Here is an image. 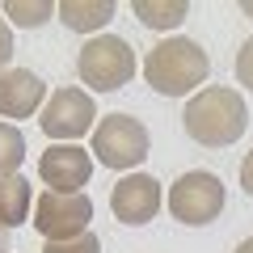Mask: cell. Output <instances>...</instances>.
<instances>
[{
    "label": "cell",
    "instance_id": "6da1fadb",
    "mask_svg": "<svg viewBox=\"0 0 253 253\" xmlns=\"http://www.w3.org/2000/svg\"><path fill=\"white\" fill-rule=\"evenodd\" d=\"M181 126L186 135L203 148H228L245 135L249 126V106L236 89H224V84H207L181 110Z\"/></svg>",
    "mask_w": 253,
    "mask_h": 253
},
{
    "label": "cell",
    "instance_id": "7a4b0ae2",
    "mask_svg": "<svg viewBox=\"0 0 253 253\" xmlns=\"http://www.w3.org/2000/svg\"><path fill=\"white\" fill-rule=\"evenodd\" d=\"M211 76V59L194 38L173 34L165 42H156L144 59V81L152 84L161 97H186L199 93V84Z\"/></svg>",
    "mask_w": 253,
    "mask_h": 253
},
{
    "label": "cell",
    "instance_id": "3957f363",
    "mask_svg": "<svg viewBox=\"0 0 253 253\" xmlns=\"http://www.w3.org/2000/svg\"><path fill=\"white\" fill-rule=\"evenodd\" d=\"M135 46L123 34H93L76 55V72L89 84V93H114L135 76Z\"/></svg>",
    "mask_w": 253,
    "mask_h": 253
},
{
    "label": "cell",
    "instance_id": "277c9868",
    "mask_svg": "<svg viewBox=\"0 0 253 253\" xmlns=\"http://www.w3.org/2000/svg\"><path fill=\"white\" fill-rule=\"evenodd\" d=\"M152 152V135L148 126L131 114H106L93 126V161L106 169H139Z\"/></svg>",
    "mask_w": 253,
    "mask_h": 253
},
{
    "label": "cell",
    "instance_id": "5b68a950",
    "mask_svg": "<svg viewBox=\"0 0 253 253\" xmlns=\"http://www.w3.org/2000/svg\"><path fill=\"white\" fill-rule=\"evenodd\" d=\"M224 207H228V190L211 169H190L169 186V211L186 228H203L211 219H219Z\"/></svg>",
    "mask_w": 253,
    "mask_h": 253
},
{
    "label": "cell",
    "instance_id": "8992f818",
    "mask_svg": "<svg viewBox=\"0 0 253 253\" xmlns=\"http://www.w3.org/2000/svg\"><path fill=\"white\" fill-rule=\"evenodd\" d=\"M38 126L51 144H76L81 135H89V126H97V101L89 89H76V84L55 89L42 106Z\"/></svg>",
    "mask_w": 253,
    "mask_h": 253
},
{
    "label": "cell",
    "instance_id": "52a82bcc",
    "mask_svg": "<svg viewBox=\"0 0 253 253\" xmlns=\"http://www.w3.org/2000/svg\"><path fill=\"white\" fill-rule=\"evenodd\" d=\"M93 199L89 194H59V190H46L34 199V219L30 224L46 236V241H72V236L93 232Z\"/></svg>",
    "mask_w": 253,
    "mask_h": 253
},
{
    "label": "cell",
    "instance_id": "ba28073f",
    "mask_svg": "<svg viewBox=\"0 0 253 253\" xmlns=\"http://www.w3.org/2000/svg\"><path fill=\"white\" fill-rule=\"evenodd\" d=\"M38 177L59 194H84L93 177V156L81 144H51L38 156Z\"/></svg>",
    "mask_w": 253,
    "mask_h": 253
},
{
    "label": "cell",
    "instance_id": "9c48e42d",
    "mask_svg": "<svg viewBox=\"0 0 253 253\" xmlns=\"http://www.w3.org/2000/svg\"><path fill=\"white\" fill-rule=\"evenodd\" d=\"M161 203H165L161 199V181H156L152 173H126V177L110 190V211H114V219L126 224V228H139V224H148V219H156Z\"/></svg>",
    "mask_w": 253,
    "mask_h": 253
},
{
    "label": "cell",
    "instance_id": "30bf717a",
    "mask_svg": "<svg viewBox=\"0 0 253 253\" xmlns=\"http://www.w3.org/2000/svg\"><path fill=\"white\" fill-rule=\"evenodd\" d=\"M46 106V84L30 68H4L0 72V118H34Z\"/></svg>",
    "mask_w": 253,
    "mask_h": 253
},
{
    "label": "cell",
    "instance_id": "8fae6325",
    "mask_svg": "<svg viewBox=\"0 0 253 253\" xmlns=\"http://www.w3.org/2000/svg\"><path fill=\"white\" fill-rule=\"evenodd\" d=\"M55 13H59V21L72 30V34H93V30L110 26V17L118 13V4L114 0H59Z\"/></svg>",
    "mask_w": 253,
    "mask_h": 253
},
{
    "label": "cell",
    "instance_id": "7c38bea8",
    "mask_svg": "<svg viewBox=\"0 0 253 253\" xmlns=\"http://www.w3.org/2000/svg\"><path fill=\"white\" fill-rule=\"evenodd\" d=\"M34 211V186L26 181V173H9L0 177V228H21Z\"/></svg>",
    "mask_w": 253,
    "mask_h": 253
},
{
    "label": "cell",
    "instance_id": "4fadbf2b",
    "mask_svg": "<svg viewBox=\"0 0 253 253\" xmlns=\"http://www.w3.org/2000/svg\"><path fill=\"white\" fill-rule=\"evenodd\" d=\"M131 13H135L139 26H148V30H177L181 21L190 17V4L186 0H135Z\"/></svg>",
    "mask_w": 253,
    "mask_h": 253
},
{
    "label": "cell",
    "instance_id": "5bb4252c",
    "mask_svg": "<svg viewBox=\"0 0 253 253\" xmlns=\"http://www.w3.org/2000/svg\"><path fill=\"white\" fill-rule=\"evenodd\" d=\"M21 161H26V135H21V126L0 118V177L21 173Z\"/></svg>",
    "mask_w": 253,
    "mask_h": 253
},
{
    "label": "cell",
    "instance_id": "9a60e30c",
    "mask_svg": "<svg viewBox=\"0 0 253 253\" xmlns=\"http://www.w3.org/2000/svg\"><path fill=\"white\" fill-rule=\"evenodd\" d=\"M0 9H4V17H9L13 26L34 30V26H42L46 17H55V0H4Z\"/></svg>",
    "mask_w": 253,
    "mask_h": 253
},
{
    "label": "cell",
    "instance_id": "2e32d148",
    "mask_svg": "<svg viewBox=\"0 0 253 253\" xmlns=\"http://www.w3.org/2000/svg\"><path fill=\"white\" fill-rule=\"evenodd\" d=\"M42 253H101V241L97 232H84V236H72V241H46Z\"/></svg>",
    "mask_w": 253,
    "mask_h": 253
},
{
    "label": "cell",
    "instance_id": "e0dca14e",
    "mask_svg": "<svg viewBox=\"0 0 253 253\" xmlns=\"http://www.w3.org/2000/svg\"><path fill=\"white\" fill-rule=\"evenodd\" d=\"M236 81L245 89H253V38H245L241 51H236Z\"/></svg>",
    "mask_w": 253,
    "mask_h": 253
},
{
    "label": "cell",
    "instance_id": "ac0fdd59",
    "mask_svg": "<svg viewBox=\"0 0 253 253\" xmlns=\"http://www.w3.org/2000/svg\"><path fill=\"white\" fill-rule=\"evenodd\" d=\"M9 59H13V30H9V21L0 17V72H4Z\"/></svg>",
    "mask_w": 253,
    "mask_h": 253
},
{
    "label": "cell",
    "instance_id": "d6986e66",
    "mask_svg": "<svg viewBox=\"0 0 253 253\" xmlns=\"http://www.w3.org/2000/svg\"><path fill=\"white\" fill-rule=\"evenodd\" d=\"M241 186H245V194L253 199V148L245 152V161H241Z\"/></svg>",
    "mask_w": 253,
    "mask_h": 253
},
{
    "label": "cell",
    "instance_id": "ffe728a7",
    "mask_svg": "<svg viewBox=\"0 0 253 253\" xmlns=\"http://www.w3.org/2000/svg\"><path fill=\"white\" fill-rule=\"evenodd\" d=\"M232 253H253V236H245V241H241V245H236V249H232Z\"/></svg>",
    "mask_w": 253,
    "mask_h": 253
},
{
    "label": "cell",
    "instance_id": "44dd1931",
    "mask_svg": "<svg viewBox=\"0 0 253 253\" xmlns=\"http://www.w3.org/2000/svg\"><path fill=\"white\" fill-rule=\"evenodd\" d=\"M9 249V232H4V228H0V253Z\"/></svg>",
    "mask_w": 253,
    "mask_h": 253
},
{
    "label": "cell",
    "instance_id": "7402d4cb",
    "mask_svg": "<svg viewBox=\"0 0 253 253\" xmlns=\"http://www.w3.org/2000/svg\"><path fill=\"white\" fill-rule=\"evenodd\" d=\"M241 9H245V13H249V17H253V0H245V4H241Z\"/></svg>",
    "mask_w": 253,
    "mask_h": 253
}]
</instances>
